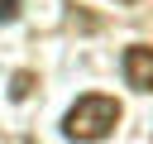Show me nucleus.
Instances as JSON below:
<instances>
[{"mask_svg":"<svg viewBox=\"0 0 153 144\" xmlns=\"http://www.w3.org/2000/svg\"><path fill=\"white\" fill-rule=\"evenodd\" d=\"M120 67H124V82L134 91H153V48L148 43H129L124 58H120Z\"/></svg>","mask_w":153,"mask_h":144,"instance_id":"2","label":"nucleus"},{"mask_svg":"<svg viewBox=\"0 0 153 144\" xmlns=\"http://www.w3.org/2000/svg\"><path fill=\"white\" fill-rule=\"evenodd\" d=\"M115 125H120V101L105 96V91H86V96H76V101L67 106V115H62V134H67V139H81V144L105 139Z\"/></svg>","mask_w":153,"mask_h":144,"instance_id":"1","label":"nucleus"},{"mask_svg":"<svg viewBox=\"0 0 153 144\" xmlns=\"http://www.w3.org/2000/svg\"><path fill=\"white\" fill-rule=\"evenodd\" d=\"M10 19H19V0H0V24H10Z\"/></svg>","mask_w":153,"mask_h":144,"instance_id":"4","label":"nucleus"},{"mask_svg":"<svg viewBox=\"0 0 153 144\" xmlns=\"http://www.w3.org/2000/svg\"><path fill=\"white\" fill-rule=\"evenodd\" d=\"M115 5H134V0H115Z\"/></svg>","mask_w":153,"mask_h":144,"instance_id":"5","label":"nucleus"},{"mask_svg":"<svg viewBox=\"0 0 153 144\" xmlns=\"http://www.w3.org/2000/svg\"><path fill=\"white\" fill-rule=\"evenodd\" d=\"M29 91H33V72H14V82H10V96H14V101H24Z\"/></svg>","mask_w":153,"mask_h":144,"instance_id":"3","label":"nucleus"}]
</instances>
